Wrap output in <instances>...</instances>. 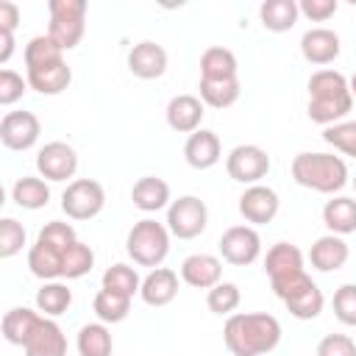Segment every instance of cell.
Returning a JSON list of instances; mask_svg holds the SVG:
<instances>
[{
    "instance_id": "cell-29",
    "label": "cell",
    "mask_w": 356,
    "mask_h": 356,
    "mask_svg": "<svg viewBox=\"0 0 356 356\" xmlns=\"http://www.w3.org/2000/svg\"><path fill=\"white\" fill-rule=\"evenodd\" d=\"M61 259H64L61 250H56V248L39 242V239H36V242L31 245V250H28V267H31V273H33L36 278H42V281H56V278H61Z\"/></svg>"
},
{
    "instance_id": "cell-19",
    "label": "cell",
    "mask_w": 356,
    "mask_h": 356,
    "mask_svg": "<svg viewBox=\"0 0 356 356\" xmlns=\"http://www.w3.org/2000/svg\"><path fill=\"white\" fill-rule=\"evenodd\" d=\"M264 273L270 275V284L303 273V253H300V248H295L289 242H275L267 250V256H264Z\"/></svg>"
},
{
    "instance_id": "cell-11",
    "label": "cell",
    "mask_w": 356,
    "mask_h": 356,
    "mask_svg": "<svg viewBox=\"0 0 356 356\" xmlns=\"http://www.w3.org/2000/svg\"><path fill=\"white\" fill-rule=\"evenodd\" d=\"M36 170L44 181H67L78 170V153L67 142H47L36 153Z\"/></svg>"
},
{
    "instance_id": "cell-24",
    "label": "cell",
    "mask_w": 356,
    "mask_h": 356,
    "mask_svg": "<svg viewBox=\"0 0 356 356\" xmlns=\"http://www.w3.org/2000/svg\"><path fill=\"white\" fill-rule=\"evenodd\" d=\"M131 200L139 211H159L170 206V184L164 178L156 175H145L134 184L131 189Z\"/></svg>"
},
{
    "instance_id": "cell-16",
    "label": "cell",
    "mask_w": 356,
    "mask_h": 356,
    "mask_svg": "<svg viewBox=\"0 0 356 356\" xmlns=\"http://www.w3.org/2000/svg\"><path fill=\"white\" fill-rule=\"evenodd\" d=\"M128 70L142 81L161 78L167 70V50L156 42H139L128 53Z\"/></svg>"
},
{
    "instance_id": "cell-49",
    "label": "cell",
    "mask_w": 356,
    "mask_h": 356,
    "mask_svg": "<svg viewBox=\"0 0 356 356\" xmlns=\"http://www.w3.org/2000/svg\"><path fill=\"white\" fill-rule=\"evenodd\" d=\"M353 189H356V175H353Z\"/></svg>"
},
{
    "instance_id": "cell-40",
    "label": "cell",
    "mask_w": 356,
    "mask_h": 356,
    "mask_svg": "<svg viewBox=\"0 0 356 356\" xmlns=\"http://www.w3.org/2000/svg\"><path fill=\"white\" fill-rule=\"evenodd\" d=\"M25 245V228L22 222H17L14 217H3L0 220V259H11L22 250Z\"/></svg>"
},
{
    "instance_id": "cell-13",
    "label": "cell",
    "mask_w": 356,
    "mask_h": 356,
    "mask_svg": "<svg viewBox=\"0 0 356 356\" xmlns=\"http://www.w3.org/2000/svg\"><path fill=\"white\" fill-rule=\"evenodd\" d=\"M181 278L195 289H211L222 281V261L211 253H192L181 261Z\"/></svg>"
},
{
    "instance_id": "cell-42",
    "label": "cell",
    "mask_w": 356,
    "mask_h": 356,
    "mask_svg": "<svg viewBox=\"0 0 356 356\" xmlns=\"http://www.w3.org/2000/svg\"><path fill=\"white\" fill-rule=\"evenodd\" d=\"M334 314L345 325H356V284H342L334 292Z\"/></svg>"
},
{
    "instance_id": "cell-18",
    "label": "cell",
    "mask_w": 356,
    "mask_h": 356,
    "mask_svg": "<svg viewBox=\"0 0 356 356\" xmlns=\"http://www.w3.org/2000/svg\"><path fill=\"white\" fill-rule=\"evenodd\" d=\"M25 356H67V337L53 317H42L39 328L25 342Z\"/></svg>"
},
{
    "instance_id": "cell-2",
    "label": "cell",
    "mask_w": 356,
    "mask_h": 356,
    "mask_svg": "<svg viewBox=\"0 0 356 356\" xmlns=\"http://www.w3.org/2000/svg\"><path fill=\"white\" fill-rule=\"evenodd\" d=\"M353 108L348 78L337 70H317L309 78V120L317 125H337Z\"/></svg>"
},
{
    "instance_id": "cell-4",
    "label": "cell",
    "mask_w": 356,
    "mask_h": 356,
    "mask_svg": "<svg viewBox=\"0 0 356 356\" xmlns=\"http://www.w3.org/2000/svg\"><path fill=\"white\" fill-rule=\"evenodd\" d=\"M125 250L139 267H161V261L170 253V228L164 222H156L150 217L134 222V228L125 236Z\"/></svg>"
},
{
    "instance_id": "cell-26",
    "label": "cell",
    "mask_w": 356,
    "mask_h": 356,
    "mask_svg": "<svg viewBox=\"0 0 356 356\" xmlns=\"http://www.w3.org/2000/svg\"><path fill=\"white\" fill-rule=\"evenodd\" d=\"M323 222L331 234L337 236H345V234H353L356 231V200L353 197H331L325 206H323Z\"/></svg>"
},
{
    "instance_id": "cell-7",
    "label": "cell",
    "mask_w": 356,
    "mask_h": 356,
    "mask_svg": "<svg viewBox=\"0 0 356 356\" xmlns=\"http://www.w3.org/2000/svg\"><path fill=\"white\" fill-rule=\"evenodd\" d=\"M209 209L197 195H181L167 206V228L178 239H195L206 231Z\"/></svg>"
},
{
    "instance_id": "cell-15",
    "label": "cell",
    "mask_w": 356,
    "mask_h": 356,
    "mask_svg": "<svg viewBox=\"0 0 356 356\" xmlns=\"http://www.w3.org/2000/svg\"><path fill=\"white\" fill-rule=\"evenodd\" d=\"M203 114H206V106L195 95H175L167 103V125L172 131H178V134H195V131H200Z\"/></svg>"
},
{
    "instance_id": "cell-33",
    "label": "cell",
    "mask_w": 356,
    "mask_h": 356,
    "mask_svg": "<svg viewBox=\"0 0 356 356\" xmlns=\"http://www.w3.org/2000/svg\"><path fill=\"white\" fill-rule=\"evenodd\" d=\"M114 339L106 323H89L78 331V353L81 356H111Z\"/></svg>"
},
{
    "instance_id": "cell-22",
    "label": "cell",
    "mask_w": 356,
    "mask_h": 356,
    "mask_svg": "<svg viewBox=\"0 0 356 356\" xmlns=\"http://www.w3.org/2000/svg\"><path fill=\"white\" fill-rule=\"evenodd\" d=\"M348 256H350L348 242H345L342 236H337V234L320 236V239L312 245V250H309V261H312V267L320 270V273H334V270H339V267L348 261Z\"/></svg>"
},
{
    "instance_id": "cell-25",
    "label": "cell",
    "mask_w": 356,
    "mask_h": 356,
    "mask_svg": "<svg viewBox=\"0 0 356 356\" xmlns=\"http://www.w3.org/2000/svg\"><path fill=\"white\" fill-rule=\"evenodd\" d=\"M298 17H300V8H298L295 0H264L259 6V19L273 33L292 31L295 22H298Z\"/></svg>"
},
{
    "instance_id": "cell-14",
    "label": "cell",
    "mask_w": 356,
    "mask_h": 356,
    "mask_svg": "<svg viewBox=\"0 0 356 356\" xmlns=\"http://www.w3.org/2000/svg\"><path fill=\"white\" fill-rule=\"evenodd\" d=\"M220 156H222L220 136H217L214 131H209V128H200V131L189 134L186 142H184V159H186V164L195 167V170H209V167H214V164L220 161Z\"/></svg>"
},
{
    "instance_id": "cell-32",
    "label": "cell",
    "mask_w": 356,
    "mask_h": 356,
    "mask_svg": "<svg viewBox=\"0 0 356 356\" xmlns=\"http://www.w3.org/2000/svg\"><path fill=\"white\" fill-rule=\"evenodd\" d=\"M72 303V289L61 281H44L42 289L36 292V309L44 314V317H58L70 309Z\"/></svg>"
},
{
    "instance_id": "cell-39",
    "label": "cell",
    "mask_w": 356,
    "mask_h": 356,
    "mask_svg": "<svg viewBox=\"0 0 356 356\" xmlns=\"http://www.w3.org/2000/svg\"><path fill=\"white\" fill-rule=\"evenodd\" d=\"M323 139L342 150L345 156H353L356 159V120H348V122H337V125H328L323 131Z\"/></svg>"
},
{
    "instance_id": "cell-35",
    "label": "cell",
    "mask_w": 356,
    "mask_h": 356,
    "mask_svg": "<svg viewBox=\"0 0 356 356\" xmlns=\"http://www.w3.org/2000/svg\"><path fill=\"white\" fill-rule=\"evenodd\" d=\"M95 267V253L86 242H75L64 250V259H61V278L72 281V278H83L89 270Z\"/></svg>"
},
{
    "instance_id": "cell-9",
    "label": "cell",
    "mask_w": 356,
    "mask_h": 356,
    "mask_svg": "<svg viewBox=\"0 0 356 356\" xmlns=\"http://www.w3.org/2000/svg\"><path fill=\"white\" fill-rule=\"evenodd\" d=\"M225 172L228 178L253 186L270 172V156L259 145H236L225 159Z\"/></svg>"
},
{
    "instance_id": "cell-3",
    "label": "cell",
    "mask_w": 356,
    "mask_h": 356,
    "mask_svg": "<svg viewBox=\"0 0 356 356\" xmlns=\"http://www.w3.org/2000/svg\"><path fill=\"white\" fill-rule=\"evenodd\" d=\"M289 170L295 184L323 195H334L348 184V164L334 153H298Z\"/></svg>"
},
{
    "instance_id": "cell-31",
    "label": "cell",
    "mask_w": 356,
    "mask_h": 356,
    "mask_svg": "<svg viewBox=\"0 0 356 356\" xmlns=\"http://www.w3.org/2000/svg\"><path fill=\"white\" fill-rule=\"evenodd\" d=\"M200 100L203 106H211V108H228L239 100V78H225V81H203L200 78Z\"/></svg>"
},
{
    "instance_id": "cell-28",
    "label": "cell",
    "mask_w": 356,
    "mask_h": 356,
    "mask_svg": "<svg viewBox=\"0 0 356 356\" xmlns=\"http://www.w3.org/2000/svg\"><path fill=\"white\" fill-rule=\"evenodd\" d=\"M284 306H286V312H289L292 317H298V320H314V317L323 312L325 298H323V292H320V286H317L314 281H306L298 292H292V295L284 300Z\"/></svg>"
},
{
    "instance_id": "cell-6",
    "label": "cell",
    "mask_w": 356,
    "mask_h": 356,
    "mask_svg": "<svg viewBox=\"0 0 356 356\" xmlns=\"http://www.w3.org/2000/svg\"><path fill=\"white\" fill-rule=\"evenodd\" d=\"M106 206V189L95 178H75L61 195V209L70 220H92Z\"/></svg>"
},
{
    "instance_id": "cell-45",
    "label": "cell",
    "mask_w": 356,
    "mask_h": 356,
    "mask_svg": "<svg viewBox=\"0 0 356 356\" xmlns=\"http://www.w3.org/2000/svg\"><path fill=\"white\" fill-rule=\"evenodd\" d=\"M298 8H300V14L309 17L312 22H325V19H331V17L337 14L339 3H337V0H300Z\"/></svg>"
},
{
    "instance_id": "cell-43",
    "label": "cell",
    "mask_w": 356,
    "mask_h": 356,
    "mask_svg": "<svg viewBox=\"0 0 356 356\" xmlns=\"http://www.w3.org/2000/svg\"><path fill=\"white\" fill-rule=\"evenodd\" d=\"M25 86H28V78H22L8 67L0 70V106H14L25 95Z\"/></svg>"
},
{
    "instance_id": "cell-34",
    "label": "cell",
    "mask_w": 356,
    "mask_h": 356,
    "mask_svg": "<svg viewBox=\"0 0 356 356\" xmlns=\"http://www.w3.org/2000/svg\"><path fill=\"white\" fill-rule=\"evenodd\" d=\"M92 306H95V314H97L100 323H122L128 317V312H131V298L100 286V292L95 295Z\"/></svg>"
},
{
    "instance_id": "cell-21",
    "label": "cell",
    "mask_w": 356,
    "mask_h": 356,
    "mask_svg": "<svg viewBox=\"0 0 356 356\" xmlns=\"http://www.w3.org/2000/svg\"><path fill=\"white\" fill-rule=\"evenodd\" d=\"M25 78H28V86L36 89L39 95H61L72 81V70L61 58V61H53V64H44V67L25 70Z\"/></svg>"
},
{
    "instance_id": "cell-36",
    "label": "cell",
    "mask_w": 356,
    "mask_h": 356,
    "mask_svg": "<svg viewBox=\"0 0 356 356\" xmlns=\"http://www.w3.org/2000/svg\"><path fill=\"white\" fill-rule=\"evenodd\" d=\"M61 58H64V50L47 33H39L25 44V70L44 67V64H53V61H61Z\"/></svg>"
},
{
    "instance_id": "cell-8",
    "label": "cell",
    "mask_w": 356,
    "mask_h": 356,
    "mask_svg": "<svg viewBox=\"0 0 356 356\" xmlns=\"http://www.w3.org/2000/svg\"><path fill=\"white\" fill-rule=\"evenodd\" d=\"M220 256L222 261L234 264V267H245V264H253L261 253V236L253 225H231L222 231L220 242Z\"/></svg>"
},
{
    "instance_id": "cell-20",
    "label": "cell",
    "mask_w": 356,
    "mask_h": 356,
    "mask_svg": "<svg viewBox=\"0 0 356 356\" xmlns=\"http://www.w3.org/2000/svg\"><path fill=\"white\" fill-rule=\"evenodd\" d=\"M142 300L147 306H167L175 300L178 295V273L170 270V267H156L145 275L142 281V289H139Z\"/></svg>"
},
{
    "instance_id": "cell-30",
    "label": "cell",
    "mask_w": 356,
    "mask_h": 356,
    "mask_svg": "<svg viewBox=\"0 0 356 356\" xmlns=\"http://www.w3.org/2000/svg\"><path fill=\"white\" fill-rule=\"evenodd\" d=\"M236 56L228 47H209L200 56V78L203 81H225L236 78Z\"/></svg>"
},
{
    "instance_id": "cell-48",
    "label": "cell",
    "mask_w": 356,
    "mask_h": 356,
    "mask_svg": "<svg viewBox=\"0 0 356 356\" xmlns=\"http://www.w3.org/2000/svg\"><path fill=\"white\" fill-rule=\"evenodd\" d=\"M348 86H350V95H353V97H356V72H353V75H350V81H348Z\"/></svg>"
},
{
    "instance_id": "cell-38",
    "label": "cell",
    "mask_w": 356,
    "mask_h": 356,
    "mask_svg": "<svg viewBox=\"0 0 356 356\" xmlns=\"http://www.w3.org/2000/svg\"><path fill=\"white\" fill-rule=\"evenodd\" d=\"M239 300H242V292H239V286L231 284V281H220L217 286H211V289L206 292V306H209V312H214V314H220V317H231V314L236 312Z\"/></svg>"
},
{
    "instance_id": "cell-27",
    "label": "cell",
    "mask_w": 356,
    "mask_h": 356,
    "mask_svg": "<svg viewBox=\"0 0 356 356\" xmlns=\"http://www.w3.org/2000/svg\"><path fill=\"white\" fill-rule=\"evenodd\" d=\"M11 200L19 209H28V211L44 209L50 203V186H47V181H42L36 175H22L11 186Z\"/></svg>"
},
{
    "instance_id": "cell-10",
    "label": "cell",
    "mask_w": 356,
    "mask_h": 356,
    "mask_svg": "<svg viewBox=\"0 0 356 356\" xmlns=\"http://www.w3.org/2000/svg\"><path fill=\"white\" fill-rule=\"evenodd\" d=\"M42 122L33 111H6L0 120V142L8 150H28L39 142Z\"/></svg>"
},
{
    "instance_id": "cell-41",
    "label": "cell",
    "mask_w": 356,
    "mask_h": 356,
    "mask_svg": "<svg viewBox=\"0 0 356 356\" xmlns=\"http://www.w3.org/2000/svg\"><path fill=\"white\" fill-rule=\"evenodd\" d=\"M39 242H44V245H50V248H56V250H67L70 245H75L78 242V236H75V228L70 225V222H61V220H50L42 231H39V236H36Z\"/></svg>"
},
{
    "instance_id": "cell-17",
    "label": "cell",
    "mask_w": 356,
    "mask_h": 356,
    "mask_svg": "<svg viewBox=\"0 0 356 356\" xmlns=\"http://www.w3.org/2000/svg\"><path fill=\"white\" fill-rule=\"evenodd\" d=\"M300 53L309 64H331L339 56V36L331 28H309L300 36Z\"/></svg>"
},
{
    "instance_id": "cell-5",
    "label": "cell",
    "mask_w": 356,
    "mask_h": 356,
    "mask_svg": "<svg viewBox=\"0 0 356 356\" xmlns=\"http://www.w3.org/2000/svg\"><path fill=\"white\" fill-rule=\"evenodd\" d=\"M47 8H50L47 36L61 50H72L86 31V0H50Z\"/></svg>"
},
{
    "instance_id": "cell-12",
    "label": "cell",
    "mask_w": 356,
    "mask_h": 356,
    "mask_svg": "<svg viewBox=\"0 0 356 356\" xmlns=\"http://www.w3.org/2000/svg\"><path fill=\"white\" fill-rule=\"evenodd\" d=\"M278 206H281V200H278L275 189H270L264 184H253L239 195V214L253 225L273 222L278 214Z\"/></svg>"
},
{
    "instance_id": "cell-23",
    "label": "cell",
    "mask_w": 356,
    "mask_h": 356,
    "mask_svg": "<svg viewBox=\"0 0 356 356\" xmlns=\"http://www.w3.org/2000/svg\"><path fill=\"white\" fill-rule=\"evenodd\" d=\"M42 317H44L42 312H33V309H28V306H14V309H8V312L3 314V337H6V342L25 348V342L31 339V334L39 328Z\"/></svg>"
},
{
    "instance_id": "cell-37",
    "label": "cell",
    "mask_w": 356,
    "mask_h": 356,
    "mask_svg": "<svg viewBox=\"0 0 356 356\" xmlns=\"http://www.w3.org/2000/svg\"><path fill=\"white\" fill-rule=\"evenodd\" d=\"M103 289H111V292L125 295V298H134L142 289V281H139V273L134 267H128V264H111L103 273Z\"/></svg>"
},
{
    "instance_id": "cell-1",
    "label": "cell",
    "mask_w": 356,
    "mask_h": 356,
    "mask_svg": "<svg viewBox=\"0 0 356 356\" xmlns=\"http://www.w3.org/2000/svg\"><path fill=\"white\" fill-rule=\"evenodd\" d=\"M225 348L234 356H264L281 342V323L267 312L231 314L222 328Z\"/></svg>"
},
{
    "instance_id": "cell-44",
    "label": "cell",
    "mask_w": 356,
    "mask_h": 356,
    "mask_svg": "<svg viewBox=\"0 0 356 356\" xmlns=\"http://www.w3.org/2000/svg\"><path fill=\"white\" fill-rule=\"evenodd\" d=\"M317 356H356V342L348 334H325L317 345Z\"/></svg>"
},
{
    "instance_id": "cell-47",
    "label": "cell",
    "mask_w": 356,
    "mask_h": 356,
    "mask_svg": "<svg viewBox=\"0 0 356 356\" xmlns=\"http://www.w3.org/2000/svg\"><path fill=\"white\" fill-rule=\"evenodd\" d=\"M14 31H0V64H6L14 53Z\"/></svg>"
},
{
    "instance_id": "cell-46",
    "label": "cell",
    "mask_w": 356,
    "mask_h": 356,
    "mask_svg": "<svg viewBox=\"0 0 356 356\" xmlns=\"http://www.w3.org/2000/svg\"><path fill=\"white\" fill-rule=\"evenodd\" d=\"M19 25V6L11 0L0 3V31H14Z\"/></svg>"
}]
</instances>
